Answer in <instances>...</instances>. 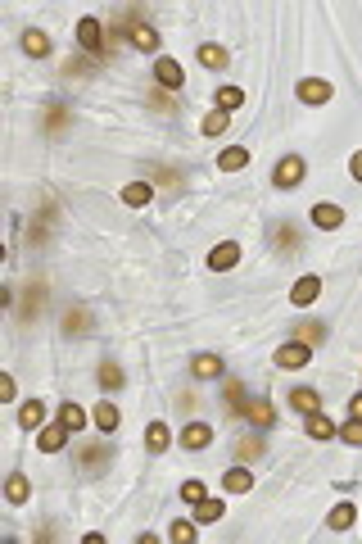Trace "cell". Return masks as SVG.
<instances>
[{"instance_id": "cell-32", "label": "cell", "mask_w": 362, "mask_h": 544, "mask_svg": "<svg viewBox=\"0 0 362 544\" xmlns=\"http://www.w3.org/2000/svg\"><path fill=\"white\" fill-rule=\"evenodd\" d=\"M258 454H263V440H249V436L235 440V459H258Z\"/></svg>"}, {"instance_id": "cell-3", "label": "cell", "mask_w": 362, "mask_h": 544, "mask_svg": "<svg viewBox=\"0 0 362 544\" xmlns=\"http://www.w3.org/2000/svg\"><path fill=\"white\" fill-rule=\"evenodd\" d=\"M331 95H335V86L321 82V78H304V82H299V100H304V105H326Z\"/></svg>"}, {"instance_id": "cell-14", "label": "cell", "mask_w": 362, "mask_h": 544, "mask_svg": "<svg viewBox=\"0 0 362 544\" xmlns=\"http://www.w3.org/2000/svg\"><path fill=\"white\" fill-rule=\"evenodd\" d=\"M222 372H227V363H222L218 354H199V358H195V377L213 381V377H222Z\"/></svg>"}, {"instance_id": "cell-37", "label": "cell", "mask_w": 362, "mask_h": 544, "mask_svg": "<svg viewBox=\"0 0 362 544\" xmlns=\"http://www.w3.org/2000/svg\"><path fill=\"white\" fill-rule=\"evenodd\" d=\"M340 436H344L348 444H362V417H353V422H348V427L340 431Z\"/></svg>"}, {"instance_id": "cell-36", "label": "cell", "mask_w": 362, "mask_h": 544, "mask_svg": "<svg viewBox=\"0 0 362 544\" xmlns=\"http://www.w3.org/2000/svg\"><path fill=\"white\" fill-rule=\"evenodd\" d=\"M172 540H177V544H191V540H195V522H177V526H172Z\"/></svg>"}, {"instance_id": "cell-16", "label": "cell", "mask_w": 362, "mask_h": 544, "mask_svg": "<svg viewBox=\"0 0 362 544\" xmlns=\"http://www.w3.org/2000/svg\"><path fill=\"white\" fill-rule=\"evenodd\" d=\"M199 64H204V68H227V64H231V55L222 51V46L208 41V46H199Z\"/></svg>"}, {"instance_id": "cell-23", "label": "cell", "mask_w": 362, "mask_h": 544, "mask_svg": "<svg viewBox=\"0 0 362 544\" xmlns=\"http://www.w3.org/2000/svg\"><path fill=\"white\" fill-rule=\"evenodd\" d=\"M23 51H28V55H36V59H41V55H50V36L46 32H23Z\"/></svg>"}, {"instance_id": "cell-28", "label": "cell", "mask_w": 362, "mask_h": 544, "mask_svg": "<svg viewBox=\"0 0 362 544\" xmlns=\"http://www.w3.org/2000/svg\"><path fill=\"white\" fill-rule=\"evenodd\" d=\"M105 463H109V454L100 449V444H91V449H82V467H86V472H105Z\"/></svg>"}, {"instance_id": "cell-10", "label": "cell", "mask_w": 362, "mask_h": 544, "mask_svg": "<svg viewBox=\"0 0 362 544\" xmlns=\"http://www.w3.org/2000/svg\"><path fill=\"white\" fill-rule=\"evenodd\" d=\"M208 440H213V427H208V422H191V427L181 431V444H186V449H204Z\"/></svg>"}, {"instance_id": "cell-20", "label": "cell", "mask_w": 362, "mask_h": 544, "mask_svg": "<svg viewBox=\"0 0 362 544\" xmlns=\"http://www.w3.org/2000/svg\"><path fill=\"white\" fill-rule=\"evenodd\" d=\"M353 517H358V508H353V503H340V508H331L326 526H331V530H348V526H353Z\"/></svg>"}, {"instance_id": "cell-8", "label": "cell", "mask_w": 362, "mask_h": 544, "mask_svg": "<svg viewBox=\"0 0 362 544\" xmlns=\"http://www.w3.org/2000/svg\"><path fill=\"white\" fill-rule=\"evenodd\" d=\"M68 422H50V427H41V449L46 454H59V449H64V444H68Z\"/></svg>"}, {"instance_id": "cell-22", "label": "cell", "mask_w": 362, "mask_h": 544, "mask_svg": "<svg viewBox=\"0 0 362 544\" xmlns=\"http://www.w3.org/2000/svg\"><path fill=\"white\" fill-rule=\"evenodd\" d=\"M222 513H227V508H222V499H208V494L195 503V517H199V522H222Z\"/></svg>"}, {"instance_id": "cell-17", "label": "cell", "mask_w": 362, "mask_h": 544, "mask_svg": "<svg viewBox=\"0 0 362 544\" xmlns=\"http://www.w3.org/2000/svg\"><path fill=\"white\" fill-rule=\"evenodd\" d=\"M168 440H172V436H168L164 422H149V431H145V449H149V454H164Z\"/></svg>"}, {"instance_id": "cell-11", "label": "cell", "mask_w": 362, "mask_h": 544, "mask_svg": "<svg viewBox=\"0 0 362 544\" xmlns=\"http://www.w3.org/2000/svg\"><path fill=\"white\" fill-rule=\"evenodd\" d=\"M41 422H46V404H41V399H28V404L18 408V427H23V431H36Z\"/></svg>"}, {"instance_id": "cell-6", "label": "cell", "mask_w": 362, "mask_h": 544, "mask_svg": "<svg viewBox=\"0 0 362 544\" xmlns=\"http://www.w3.org/2000/svg\"><path fill=\"white\" fill-rule=\"evenodd\" d=\"M154 82H159V86H172V91H181L186 73H181L177 59H159V64H154Z\"/></svg>"}, {"instance_id": "cell-38", "label": "cell", "mask_w": 362, "mask_h": 544, "mask_svg": "<svg viewBox=\"0 0 362 544\" xmlns=\"http://www.w3.org/2000/svg\"><path fill=\"white\" fill-rule=\"evenodd\" d=\"M64 122H68V109H55V114H50V127H46V132H59Z\"/></svg>"}, {"instance_id": "cell-9", "label": "cell", "mask_w": 362, "mask_h": 544, "mask_svg": "<svg viewBox=\"0 0 362 544\" xmlns=\"http://www.w3.org/2000/svg\"><path fill=\"white\" fill-rule=\"evenodd\" d=\"M317 295H321V277H299L294 291H290V300H294L299 308H308V304L317 300Z\"/></svg>"}, {"instance_id": "cell-4", "label": "cell", "mask_w": 362, "mask_h": 544, "mask_svg": "<svg viewBox=\"0 0 362 544\" xmlns=\"http://www.w3.org/2000/svg\"><path fill=\"white\" fill-rule=\"evenodd\" d=\"M240 417H245V422H249V427H258V431H263V427H272V422H277V413H272V404H267V399H249V404L240 408Z\"/></svg>"}, {"instance_id": "cell-18", "label": "cell", "mask_w": 362, "mask_h": 544, "mask_svg": "<svg viewBox=\"0 0 362 544\" xmlns=\"http://www.w3.org/2000/svg\"><path fill=\"white\" fill-rule=\"evenodd\" d=\"M149 200H154V191H149L145 182H132V187H122V204L141 209V204H149Z\"/></svg>"}, {"instance_id": "cell-31", "label": "cell", "mask_w": 362, "mask_h": 544, "mask_svg": "<svg viewBox=\"0 0 362 544\" xmlns=\"http://www.w3.org/2000/svg\"><path fill=\"white\" fill-rule=\"evenodd\" d=\"M218 164H222V168H227V172H240V168L249 164V155L240 150V145H235V150H222V159H218Z\"/></svg>"}, {"instance_id": "cell-25", "label": "cell", "mask_w": 362, "mask_h": 544, "mask_svg": "<svg viewBox=\"0 0 362 544\" xmlns=\"http://www.w3.org/2000/svg\"><path fill=\"white\" fill-rule=\"evenodd\" d=\"M290 404L299 408V413H321V399H317V390H294V394H290Z\"/></svg>"}, {"instance_id": "cell-15", "label": "cell", "mask_w": 362, "mask_h": 544, "mask_svg": "<svg viewBox=\"0 0 362 544\" xmlns=\"http://www.w3.org/2000/svg\"><path fill=\"white\" fill-rule=\"evenodd\" d=\"M313 222H317L321 231H335V227L344 222V214H340L335 204H317V209H313Z\"/></svg>"}, {"instance_id": "cell-12", "label": "cell", "mask_w": 362, "mask_h": 544, "mask_svg": "<svg viewBox=\"0 0 362 544\" xmlns=\"http://www.w3.org/2000/svg\"><path fill=\"white\" fill-rule=\"evenodd\" d=\"M222 490H231V494H249V490H254V472H245V467H231V472L222 476Z\"/></svg>"}, {"instance_id": "cell-40", "label": "cell", "mask_w": 362, "mask_h": 544, "mask_svg": "<svg viewBox=\"0 0 362 544\" xmlns=\"http://www.w3.org/2000/svg\"><path fill=\"white\" fill-rule=\"evenodd\" d=\"M348 413H353V417H362V390L353 394V399H348Z\"/></svg>"}, {"instance_id": "cell-29", "label": "cell", "mask_w": 362, "mask_h": 544, "mask_svg": "<svg viewBox=\"0 0 362 544\" xmlns=\"http://www.w3.org/2000/svg\"><path fill=\"white\" fill-rule=\"evenodd\" d=\"M5 499H9V503H23V499H28V476H18V472L9 476V481H5Z\"/></svg>"}, {"instance_id": "cell-35", "label": "cell", "mask_w": 362, "mask_h": 544, "mask_svg": "<svg viewBox=\"0 0 362 544\" xmlns=\"http://www.w3.org/2000/svg\"><path fill=\"white\" fill-rule=\"evenodd\" d=\"M204 494H208V490H204V481H186V486H181V499H186V503H199Z\"/></svg>"}, {"instance_id": "cell-24", "label": "cell", "mask_w": 362, "mask_h": 544, "mask_svg": "<svg viewBox=\"0 0 362 544\" xmlns=\"http://www.w3.org/2000/svg\"><path fill=\"white\" fill-rule=\"evenodd\" d=\"M240 105H245L240 86H222V91H218V109H222V114H231V109H240Z\"/></svg>"}, {"instance_id": "cell-30", "label": "cell", "mask_w": 362, "mask_h": 544, "mask_svg": "<svg viewBox=\"0 0 362 544\" xmlns=\"http://www.w3.org/2000/svg\"><path fill=\"white\" fill-rule=\"evenodd\" d=\"M294 340H304V345L326 340V327H321V323H299V327H294Z\"/></svg>"}, {"instance_id": "cell-33", "label": "cell", "mask_w": 362, "mask_h": 544, "mask_svg": "<svg viewBox=\"0 0 362 544\" xmlns=\"http://www.w3.org/2000/svg\"><path fill=\"white\" fill-rule=\"evenodd\" d=\"M59 422H68V427H73V431H78V427H82V422H86V413H82V408H78V404H73V399H68V404H64V408H59Z\"/></svg>"}, {"instance_id": "cell-27", "label": "cell", "mask_w": 362, "mask_h": 544, "mask_svg": "<svg viewBox=\"0 0 362 544\" xmlns=\"http://www.w3.org/2000/svg\"><path fill=\"white\" fill-rule=\"evenodd\" d=\"M100 386H105V390H122V386H127V381H122V367L105 363V367H100Z\"/></svg>"}, {"instance_id": "cell-21", "label": "cell", "mask_w": 362, "mask_h": 544, "mask_svg": "<svg viewBox=\"0 0 362 544\" xmlns=\"http://www.w3.org/2000/svg\"><path fill=\"white\" fill-rule=\"evenodd\" d=\"M91 417H95V427H100V431H114V427L122 422V413H118V408H114V404H109V399H105V404H100V408H95V413H91Z\"/></svg>"}, {"instance_id": "cell-13", "label": "cell", "mask_w": 362, "mask_h": 544, "mask_svg": "<svg viewBox=\"0 0 362 544\" xmlns=\"http://www.w3.org/2000/svg\"><path fill=\"white\" fill-rule=\"evenodd\" d=\"M132 46L136 51H159V32L149 23H132Z\"/></svg>"}, {"instance_id": "cell-1", "label": "cell", "mask_w": 362, "mask_h": 544, "mask_svg": "<svg viewBox=\"0 0 362 544\" xmlns=\"http://www.w3.org/2000/svg\"><path fill=\"white\" fill-rule=\"evenodd\" d=\"M272 182H277L281 191H290V187H299V182H304V159H299V155H290V159H281V164H277V172H272Z\"/></svg>"}, {"instance_id": "cell-5", "label": "cell", "mask_w": 362, "mask_h": 544, "mask_svg": "<svg viewBox=\"0 0 362 544\" xmlns=\"http://www.w3.org/2000/svg\"><path fill=\"white\" fill-rule=\"evenodd\" d=\"M235 263H240V245H235V241L213 245V254H208V268H213V272H227V268H235Z\"/></svg>"}, {"instance_id": "cell-7", "label": "cell", "mask_w": 362, "mask_h": 544, "mask_svg": "<svg viewBox=\"0 0 362 544\" xmlns=\"http://www.w3.org/2000/svg\"><path fill=\"white\" fill-rule=\"evenodd\" d=\"M308 354H313V350H308L304 340H290V345H281V350H277V367H304Z\"/></svg>"}, {"instance_id": "cell-2", "label": "cell", "mask_w": 362, "mask_h": 544, "mask_svg": "<svg viewBox=\"0 0 362 544\" xmlns=\"http://www.w3.org/2000/svg\"><path fill=\"white\" fill-rule=\"evenodd\" d=\"M78 41H82V51L105 55V28H100V19H82L78 23Z\"/></svg>"}, {"instance_id": "cell-34", "label": "cell", "mask_w": 362, "mask_h": 544, "mask_svg": "<svg viewBox=\"0 0 362 544\" xmlns=\"http://www.w3.org/2000/svg\"><path fill=\"white\" fill-rule=\"evenodd\" d=\"M86 327H91V313H86V308H78V313L64 318V331H86Z\"/></svg>"}, {"instance_id": "cell-19", "label": "cell", "mask_w": 362, "mask_h": 544, "mask_svg": "<svg viewBox=\"0 0 362 544\" xmlns=\"http://www.w3.org/2000/svg\"><path fill=\"white\" fill-rule=\"evenodd\" d=\"M308 436H313V440H331L335 436V422H331L326 413H308Z\"/></svg>"}, {"instance_id": "cell-26", "label": "cell", "mask_w": 362, "mask_h": 544, "mask_svg": "<svg viewBox=\"0 0 362 544\" xmlns=\"http://www.w3.org/2000/svg\"><path fill=\"white\" fill-rule=\"evenodd\" d=\"M227 127H231V114H222V109H213V114L204 118V127H199V132H204V136H222Z\"/></svg>"}, {"instance_id": "cell-39", "label": "cell", "mask_w": 362, "mask_h": 544, "mask_svg": "<svg viewBox=\"0 0 362 544\" xmlns=\"http://www.w3.org/2000/svg\"><path fill=\"white\" fill-rule=\"evenodd\" d=\"M348 172H353V177H358V182H362V150H358V155H353V159H348Z\"/></svg>"}]
</instances>
